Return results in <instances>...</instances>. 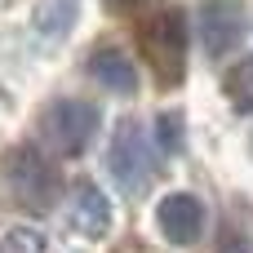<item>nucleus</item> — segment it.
I'll use <instances>...</instances> for the list:
<instances>
[{"instance_id": "nucleus-7", "label": "nucleus", "mask_w": 253, "mask_h": 253, "mask_svg": "<svg viewBox=\"0 0 253 253\" xmlns=\"http://www.w3.org/2000/svg\"><path fill=\"white\" fill-rule=\"evenodd\" d=\"M67 222H71V231L84 236V240H107V231H111V200H107V191H102L98 182L80 178V182L71 187Z\"/></svg>"}, {"instance_id": "nucleus-10", "label": "nucleus", "mask_w": 253, "mask_h": 253, "mask_svg": "<svg viewBox=\"0 0 253 253\" xmlns=\"http://www.w3.org/2000/svg\"><path fill=\"white\" fill-rule=\"evenodd\" d=\"M222 98L236 116H253V53H240L222 71Z\"/></svg>"}, {"instance_id": "nucleus-2", "label": "nucleus", "mask_w": 253, "mask_h": 253, "mask_svg": "<svg viewBox=\"0 0 253 253\" xmlns=\"http://www.w3.org/2000/svg\"><path fill=\"white\" fill-rule=\"evenodd\" d=\"M0 173H4V187H9V196L18 200V209H27V213H49L53 205H58V196H62V173H58V165L36 147V142H18V147H9L4 151V160H0Z\"/></svg>"}, {"instance_id": "nucleus-14", "label": "nucleus", "mask_w": 253, "mask_h": 253, "mask_svg": "<svg viewBox=\"0 0 253 253\" xmlns=\"http://www.w3.org/2000/svg\"><path fill=\"white\" fill-rule=\"evenodd\" d=\"M222 253H249V245H245V236H240V231H236L231 222L222 227Z\"/></svg>"}, {"instance_id": "nucleus-3", "label": "nucleus", "mask_w": 253, "mask_h": 253, "mask_svg": "<svg viewBox=\"0 0 253 253\" xmlns=\"http://www.w3.org/2000/svg\"><path fill=\"white\" fill-rule=\"evenodd\" d=\"M98 129H102V107L89 102V98H53V102L40 111V120H36V133H40L49 160H53V156H58V160L84 156V151L93 147Z\"/></svg>"}, {"instance_id": "nucleus-11", "label": "nucleus", "mask_w": 253, "mask_h": 253, "mask_svg": "<svg viewBox=\"0 0 253 253\" xmlns=\"http://www.w3.org/2000/svg\"><path fill=\"white\" fill-rule=\"evenodd\" d=\"M151 129H156V138H151V151H160L165 160L182 156V147H187V120H182V111H178V107L160 111Z\"/></svg>"}, {"instance_id": "nucleus-12", "label": "nucleus", "mask_w": 253, "mask_h": 253, "mask_svg": "<svg viewBox=\"0 0 253 253\" xmlns=\"http://www.w3.org/2000/svg\"><path fill=\"white\" fill-rule=\"evenodd\" d=\"M0 253H44V231L31 222H18L0 236Z\"/></svg>"}, {"instance_id": "nucleus-4", "label": "nucleus", "mask_w": 253, "mask_h": 253, "mask_svg": "<svg viewBox=\"0 0 253 253\" xmlns=\"http://www.w3.org/2000/svg\"><path fill=\"white\" fill-rule=\"evenodd\" d=\"M107 173L111 182L125 191V196H147L151 182H156V151H151V138L142 133V125L133 116L116 120V133L107 142Z\"/></svg>"}, {"instance_id": "nucleus-9", "label": "nucleus", "mask_w": 253, "mask_h": 253, "mask_svg": "<svg viewBox=\"0 0 253 253\" xmlns=\"http://www.w3.org/2000/svg\"><path fill=\"white\" fill-rule=\"evenodd\" d=\"M80 4L84 0H36V9H31L36 36L44 44H62L76 31V22H80Z\"/></svg>"}, {"instance_id": "nucleus-13", "label": "nucleus", "mask_w": 253, "mask_h": 253, "mask_svg": "<svg viewBox=\"0 0 253 253\" xmlns=\"http://www.w3.org/2000/svg\"><path fill=\"white\" fill-rule=\"evenodd\" d=\"M111 13H120V18H133V13H142V9H151V4H160V0H102Z\"/></svg>"}, {"instance_id": "nucleus-1", "label": "nucleus", "mask_w": 253, "mask_h": 253, "mask_svg": "<svg viewBox=\"0 0 253 253\" xmlns=\"http://www.w3.org/2000/svg\"><path fill=\"white\" fill-rule=\"evenodd\" d=\"M142 62L151 67L160 89H178L187 80V53H191V27L182 9H156L138 31Z\"/></svg>"}, {"instance_id": "nucleus-6", "label": "nucleus", "mask_w": 253, "mask_h": 253, "mask_svg": "<svg viewBox=\"0 0 253 253\" xmlns=\"http://www.w3.org/2000/svg\"><path fill=\"white\" fill-rule=\"evenodd\" d=\"M205 222H209V209H205V200L196 191H169L156 205V227L178 249H191L205 236Z\"/></svg>"}, {"instance_id": "nucleus-5", "label": "nucleus", "mask_w": 253, "mask_h": 253, "mask_svg": "<svg viewBox=\"0 0 253 253\" xmlns=\"http://www.w3.org/2000/svg\"><path fill=\"white\" fill-rule=\"evenodd\" d=\"M249 0H200L196 4V36L209 58H227L249 36Z\"/></svg>"}, {"instance_id": "nucleus-8", "label": "nucleus", "mask_w": 253, "mask_h": 253, "mask_svg": "<svg viewBox=\"0 0 253 253\" xmlns=\"http://www.w3.org/2000/svg\"><path fill=\"white\" fill-rule=\"evenodd\" d=\"M84 71H89L102 89H111V93H120V98H133V93H138V67L129 62V53H125L120 44H98V49H89Z\"/></svg>"}]
</instances>
